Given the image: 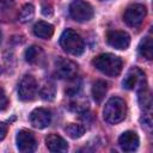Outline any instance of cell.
<instances>
[{
    "instance_id": "obj_1",
    "label": "cell",
    "mask_w": 153,
    "mask_h": 153,
    "mask_svg": "<svg viewBox=\"0 0 153 153\" xmlns=\"http://www.w3.org/2000/svg\"><path fill=\"white\" fill-rule=\"evenodd\" d=\"M92 65L103 74L109 75V76H117L123 67V62L120 56L110 54V53H104L97 55L92 60Z\"/></svg>"
},
{
    "instance_id": "obj_2",
    "label": "cell",
    "mask_w": 153,
    "mask_h": 153,
    "mask_svg": "<svg viewBox=\"0 0 153 153\" xmlns=\"http://www.w3.org/2000/svg\"><path fill=\"white\" fill-rule=\"evenodd\" d=\"M127 115V104L120 97H111L104 105L103 118L110 124L120 123Z\"/></svg>"
},
{
    "instance_id": "obj_3",
    "label": "cell",
    "mask_w": 153,
    "mask_h": 153,
    "mask_svg": "<svg viewBox=\"0 0 153 153\" xmlns=\"http://www.w3.org/2000/svg\"><path fill=\"white\" fill-rule=\"evenodd\" d=\"M60 45L66 53L74 55V56L81 55L85 50L84 39L76 31H74L72 29H67L61 33Z\"/></svg>"
},
{
    "instance_id": "obj_4",
    "label": "cell",
    "mask_w": 153,
    "mask_h": 153,
    "mask_svg": "<svg viewBox=\"0 0 153 153\" xmlns=\"http://www.w3.org/2000/svg\"><path fill=\"white\" fill-rule=\"evenodd\" d=\"M69 14L75 22L84 23L93 17V7L86 0H73L69 5Z\"/></svg>"
},
{
    "instance_id": "obj_5",
    "label": "cell",
    "mask_w": 153,
    "mask_h": 153,
    "mask_svg": "<svg viewBox=\"0 0 153 153\" xmlns=\"http://www.w3.org/2000/svg\"><path fill=\"white\" fill-rule=\"evenodd\" d=\"M38 91V84L36 81V79L30 75L26 74L22 78V80L19 81L18 85V97L20 100L23 102H29L32 100Z\"/></svg>"
},
{
    "instance_id": "obj_6",
    "label": "cell",
    "mask_w": 153,
    "mask_h": 153,
    "mask_svg": "<svg viewBox=\"0 0 153 153\" xmlns=\"http://www.w3.org/2000/svg\"><path fill=\"white\" fill-rule=\"evenodd\" d=\"M146 14H147V10H146V7L143 5H141V4H134V5H130L124 11L123 20H124V23L128 26L137 27L143 22Z\"/></svg>"
},
{
    "instance_id": "obj_7",
    "label": "cell",
    "mask_w": 153,
    "mask_h": 153,
    "mask_svg": "<svg viewBox=\"0 0 153 153\" xmlns=\"http://www.w3.org/2000/svg\"><path fill=\"white\" fill-rule=\"evenodd\" d=\"M55 73L61 79H73L78 73V65L69 59L57 57L55 60Z\"/></svg>"
},
{
    "instance_id": "obj_8",
    "label": "cell",
    "mask_w": 153,
    "mask_h": 153,
    "mask_svg": "<svg viewBox=\"0 0 153 153\" xmlns=\"http://www.w3.org/2000/svg\"><path fill=\"white\" fill-rule=\"evenodd\" d=\"M17 148L23 153H31L37 147V141L35 135L29 130H20L16 136Z\"/></svg>"
},
{
    "instance_id": "obj_9",
    "label": "cell",
    "mask_w": 153,
    "mask_h": 153,
    "mask_svg": "<svg viewBox=\"0 0 153 153\" xmlns=\"http://www.w3.org/2000/svg\"><path fill=\"white\" fill-rule=\"evenodd\" d=\"M106 42L115 49H127L130 44V36L122 30H111L106 33Z\"/></svg>"
},
{
    "instance_id": "obj_10",
    "label": "cell",
    "mask_w": 153,
    "mask_h": 153,
    "mask_svg": "<svg viewBox=\"0 0 153 153\" xmlns=\"http://www.w3.org/2000/svg\"><path fill=\"white\" fill-rule=\"evenodd\" d=\"M143 82H146V80H145V73L140 68H137V67H131L127 72L126 76L122 80V85L127 90L137 88Z\"/></svg>"
},
{
    "instance_id": "obj_11",
    "label": "cell",
    "mask_w": 153,
    "mask_h": 153,
    "mask_svg": "<svg viewBox=\"0 0 153 153\" xmlns=\"http://www.w3.org/2000/svg\"><path fill=\"white\" fill-rule=\"evenodd\" d=\"M51 122V114L44 108H37L30 114V123L37 129L47 128Z\"/></svg>"
},
{
    "instance_id": "obj_12",
    "label": "cell",
    "mask_w": 153,
    "mask_h": 153,
    "mask_svg": "<svg viewBox=\"0 0 153 153\" xmlns=\"http://www.w3.org/2000/svg\"><path fill=\"white\" fill-rule=\"evenodd\" d=\"M139 136L133 130H127L118 137V145L124 152H134L139 147Z\"/></svg>"
},
{
    "instance_id": "obj_13",
    "label": "cell",
    "mask_w": 153,
    "mask_h": 153,
    "mask_svg": "<svg viewBox=\"0 0 153 153\" xmlns=\"http://www.w3.org/2000/svg\"><path fill=\"white\" fill-rule=\"evenodd\" d=\"M45 145H47V148L54 153H63L68 151L67 141L57 134H49L45 137Z\"/></svg>"
},
{
    "instance_id": "obj_14",
    "label": "cell",
    "mask_w": 153,
    "mask_h": 153,
    "mask_svg": "<svg viewBox=\"0 0 153 153\" xmlns=\"http://www.w3.org/2000/svg\"><path fill=\"white\" fill-rule=\"evenodd\" d=\"M44 51L38 45H31L25 50V61L30 65H42L44 61Z\"/></svg>"
},
{
    "instance_id": "obj_15",
    "label": "cell",
    "mask_w": 153,
    "mask_h": 153,
    "mask_svg": "<svg viewBox=\"0 0 153 153\" xmlns=\"http://www.w3.org/2000/svg\"><path fill=\"white\" fill-rule=\"evenodd\" d=\"M33 33L43 39H49L54 33V26L47 22L39 20L33 25Z\"/></svg>"
},
{
    "instance_id": "obj_16",
    "label": "cell",
    "mask_w": 153,
    "mask_h": 153,
    "mask_svg": "<svg viewBox=\"0 0 153 153\" xmlns=\"http://www.w3.org/2000/svg\"><path fill=\"white\" fill-rule=\"evenodd\" d=\"M139 94V104L141 106V109L148 111L151 110V105H152V97H151V92L146 85V82H143L137 91Z\"/></svg>"
},
{
    "instance_id": "obj_17",
    "label": "cell",
    "mask_w": 153,
    "mask_h": 153,
    "mask_svg": "<svg viewBox=\"0 0 153 153\" xmlns=\"http://www.w3.org/2000/svg\"><path fill=\"white\" fill-rule=\"evenodd\" d=\"M108 92V84L104 80H97L92 85V97L96 103H102Z\"/></svg>"
},
{
    "instance_id": "obj_18",
    "label": "cell",
    "mask_w": 153,
    "mask_h": 153,
    "mask_svg": "<svg viewBox=\"0 0 153 153\" xmlns=\"http://www.w3.org/2000/svg\"><path fill=\"white\" fill-rule=\"evenodd\" d=\"M139 53L142 57H145L147 60L153 59V42L149 36L141 39V42L139 44Z\"/></svg>"
},
{
    "instance_id": "obj_19",
    "label": "cell",
    "mask_w": 153,
    "mask_h": 153,
    "mask_svg": "<svg viewBox=\"0 0 153 153\" xmlns=\"http://www.w3.org/2000/svg\"><path fill=\"white\" fill-rule=\"evenodd\" d=\"M65 131L66 134L72 137V139H79L84 135L85 133V128L81 126V124H78V123H69L65 127Z\"/></svg>"
},
{
    "instance_id": "obj_20",
    "label": "cell",
    "mask_w": 153,
    "mask_h": 153,
    "mask_svg": "<svg viewBox=\"0 0 153 153\" xmlns=\"http://www.w3.org/2000/svg\"><path fill=\"white\" fill-rule=\"evenodd\" d=\"M55 92H56V88H55V85L53 81H47L44 82V85L41 87V97L45 100H51L54 99L55 97Z\"/></svg>"
},
{
    "instance_id": "obj_21",
    "label": "cell",
    "mask_w": 153,
    "mask_h": 153,
    "mask_svg": "<svg viewBox=\"0 0 153 153\" xmlns=\"http://www.w3.org/2000/svg\"><path fill=\"white\" fill-rule=\"evenodd\" d=\"M35 16V7L31 4H26L22 7L19 12V20L22 23H27L30 22Z\"/></svg>"
},
{
    "instance_id": "obj_22",
    "label": "cell",
    "mask_w": 153,
    "mask_h": 153,
    "mask_svg": "<svg viewBox=\"0 0 153 153\" xmlns=\"http://www.w3.org/2000/svg\"><path fill=\"white\" fill-rule=\"evenodd\" d=\"M8 105V99H7V96L6 93L4 92L2 88H0V111L5 110Z\"/></svg>"
},
{
    "instance_id": "obj_23",
    "label": "cell",
    "mask_w": 153,
    "mask_h": 153,
    "mask_svg": "<svg viewBox=\"0 0 153 153\" xmlns=\"http://www.w3.org/2000/svg\"><path fill=\"white\" fill-rule=\"evenodd\" d=\"M6 134H7V124L4 122H0V141L5 139Z\"/></svg>"
},
{
    "instance_id": "obj_24",
    "label": "cell",
    "mask_w": 153,
    "mask_h": 153,
    "mask_svg": "<svg viewBox=\"0 0 153 153\" xmlns=\"http://www.w3.org/2000/svg\"><path fill=\"white\" fill-rule=\"evenodd\" d=\"M1 37H2V35H1V31H0V42H1Z\"/></svg>"
},
{
    "instance_id": "obj_25",
    "label": "cell",
    "mask_w": 153,
    "mask_h": 153,
    "mask_svg": "<svg viewBox=\"0 0 153 153\" xmlns=\"http://www.w3.org/2000/svg\"><path fill=\"white\" fill-rule=\"evenodd\" d=\"M100 1H104V0H100Z\"/></svg>"
},
{
    "instance_id": "obj_26",
    "label": "cell",
    "mask_w": 153,
    "mask_h": 153,
    "mask_svg": "<svg viewBox=\"0 0 153 153\" xmlns=\"http://www.w3.org/2000/svg\"><path fill=\"white\" fill-rule=\"evenodd\" d=\"M0 72H1V69H0Z\"/></svg>"
}]
</instances>
